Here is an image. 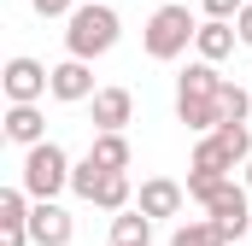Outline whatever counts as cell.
<instances>
[{"instance_id":"6da1fadb","label":"cell","mask_w":252,"mask_h":246,"mask_svg":"<svg viewBox=\"0 0 252 246\" xmlns=\"http://www.w3.org/2000/svg\"><path fill=\"white\" fill-rule=\"evenodd\" d=\"M229 76H217V64L193 59L182 76H176V123H188L193 135H211L223 129V112H217V94H223Z\"/></svg>"},{"instance_id":"7a4b0ae2","label":"cell","mask_w":252,"mask_h":246,"mask_svg":"<svg viewBox=\"0 0 252 246\" xmlns=\"http://www.w3.org/2000/svg\"><path fill=\"white\" fill-rule=\"evenodd\" d=\"M124 41V24H118V12L112 6H100V0H82L70 18H64V59H106L112 47Z\"/></svg>"},{"instance_id":"3957f363","label":"cell","mask_w":252,"mask_h":246,"mask_svg":"<svg viewBox=\"0 0 252 246\" xmlns=\"http://www.w3.org/2000/svg\"><path fill=\"white\" fill-rule=\"evenodd\" d=\"M70 170H76V158L64 153L59 141H41V147L24 153V164H18V187L41 205V199H59L64 187H70Z\"/></svg>"},{"instance_id":"277c9868","label":"cell","mask_w":252,"mask_h":246,"mask_svg":"<svg viewBox=\"0 0 252 246\" xmlns=\"http://www.w3.org/2000/svg\"><path fill=\"white\" fill-rule=\"evenodd\" d=\"M193 35H199V18H193L188 6H158L153 18H147V30H141V47H147V59L158 64H176L182 53L193 47Z\"/></svg>"},{"instance_id":"5b68a950","label":"cell","mask_w":252,"mask_h":246,"mask_svg":"<svg viewBox=\"0 0 252 246\" xmlns=\"http://www.w3.org/2000/svg\"><path fill=\"white\" fill-rule=\"evenodd\" d=\"M0 88H6V106H41L53 94V70L30 53H18V59L0 64Z\"/></svg>"},{"instance_id":"8992f818","label":"cell","mask_w":252,"mask_h":246,"mask_svg":"<svg viewBox=\"0 0 252 246\" xmlns=\"http://www.w3.org/2000/svg\"><path fill=\"white\" fill-rule=\"evenodd\" d=\"M252 187L247 182H223L211 199H205V217L217 223V235L223 241H241V235H252Z\"/></svg>"},{"instance_id":"52a82bcc","label":"cell","mask_w":252,"mask_h":246,"mask_svg":"<svg viewBox=\"0 0 252 246\" xmlns=\"http://www.w3.org/2000/svg\"><path fill=\"white\" fill-rule=\"evenodd\" d=\"M182 205H188V187L170 182V176H147V182H141V193H135V211H141V217H153V223L182 217Z\"/></svg>"},{"instance_id":"ba28073f","label":"cell","mask_w":252,"mask_h":246,"mask_svg":"<svg viewBox=\"0 0 252 246\" xmlns=\"http://www.w3.org/2000/svg\"><path fill=\"white\" fill-rule=\"evenodd\" d=\"M88 112H94V135H124L135 123V94L129 88H100L88 100Z\"/></svg>"},{"instance_id":"9c48e42d","label":"cell","mask_w":252,"mask_h":246,"mask_svg":"<svg viewBox=\"0 0 252 246\" xmlns=\"http://www.w3.org/2000/svg\"><path fill=\"white\" fill-rule=\"evenodd\" d=\"M70 235H76V217L59 199H41L30 211V246H70Z\"/></svg>"},{"instance_id":"30bf717a","label":"cell","mask_w":252,"mask_h":246,"mask_svg":"<svg viewBox=\"0 0 252 246\" xmlns=\"http://www.w3.org/2000/svg\"><path fill=\"white\" fill-rule=\"evenodd\" d=\"M100 88H94V64H82V59H59L53 64V100L59 106H88Z\"/></svg>"},{"instance_id":"8fae6325","label":"cell","mask_w":252,"mask_h":246,"mask_svg":"<svg viewBox=\"0 0 252 246\" xmlns=\"http://www.w3.org/2000/svg\"><path fill=\"white\" fill-rule=\"evenodd\" d=\"M30 211L35 199L24 187H0V246H30Z\"/></svg>"},{"instance_id":"7c38bea8","label":"cell","mask_w":252,"mask_h":246,"mask_svg":"<svg viewBox=\"0 0 252 246\" xmlns=\"http://www.w3.org/2000/svg\"><path fill=\"white\" fill-rule=\"evenodd\" d=\"M0 129H6V141L12 147H41V141H53L47 135V118H41V106H6V118H0Z\"/></svg>"},{"instance_id":"4fadbf2b","label":"cell","mask_w":252,"mask_h":246,"mask_svg":"<svg viewBox=\"0 0 252 246\" xmlns=\"http://www.w3.org/2000/svg\"><path fill=\"white\" fill-rule=\"evenodd\" d=\"M241 47V35H235V24H217V18H199V35H193V59L205 64H223L229 53Z\"/></svg>"},{"instance_id":"5bb4252c","label":"cell","mask_w":252,"mask_h":246,"mask_svg":"<svg viewBox=\"0 0 252 246\" xmlns=\"http://www.w3.org/2000/svg\"><path fill=\"white\" fill-rule=\"evenodd\" d=\"M88 205H100V211H112V217H118V211H129V205H135V182H129V170H106Z\"/></svg>"},{"instance_id":"9a60e30c","label":"cell","mask_w":252,"mask_h":246,"mask_svg":"<svg viewBox=\"0 0 252 246\" xmlns=\"http://www.w3.org/2000/svg\"><path fill=\"white\" fill-rule=\"evenodd\" d=\"M88 158H94L100 170H129V164H135L129 135H94V141H88Z\"/></svg>"},{"instance_id":"2e32d148","label":"cell","mask_w":252,"mask_h":246,"mask_svg":"<svg viewBox=\"0 0 252 246\" xmlns=\"http://www.w3.org/2000/svg\"><path fill=\"white\" fill-rule=\"evenodd\" d=\"M112 246H153V217H141L135 205L112 217Z\"/></svg>"},{"instance_id":"e0dca14e","label":"cell","mask_w":252,"mask_h":246,"mask_svg":"<svg viewBox=\"0 0 252 246\" xmlns=\"http://www.w3.org/2000/svg\"><path fill=\"white\" fill-rule=\"evenodd\" d=\"M170 246H229V241L217 235V223H211V217H188V223H176V229H170Z\"/></svg>"},{"instance_id":"ac0fdd59","label":"cell","mask_w":252,"mask_h":246,"mask_svg":"<svg viewBox=\"0 0 252 246\" xmlns=\"http://www.w3.org/2000/svg\"><path fill=\"white\" fill-rule=\"evenodd\" d=\"M217 112H223V123H247V118H252V88H241V82H223Z\"/></svg>"},{"instance_id":"d6986e66","label":"cell","mask_w":252,"mask_h":246,"mask_svg":"<svg viewBox=\"0 0 252 246\" xmlns=\"http://www.w3.org/2000/svg\"><path fill=\"white\" fill-rule=\"evenodd\" d=\"M100 176H106V170H100V164H94V158L82 153V158H76V170H70V193H76V199H94Z\"/></svg>"},{"instance_id":"ffe728a7","label":"cell","mask_w":252,"mask_h":246,"mask_svg":"<svg viewBox=\"0 0 252 246\" xmlns=\"http://www.w3.org/2000/svg\"><path fill=\"white\" fill-rule=\"evenodd\" d=\"M241 6H247V0H199V12H205V18H217V24H235V18H241Z\"/></svg>"},{"instance_id":"44dd1931","label":"cell","mask_w":252,"mask_h":246,"mask_svg":"<svg viewBox=\"0 0 252 246\" xmlns=\"http://www.w3.org/2000/svg\"><path fill=\"white\" fill-rule=\"evenodd\" d=\"M30 6H35V18H70L82 0H30Z\"/></svg>"},{"instance_id":"7402d4cb","label":"cell","mask_w":252,"mask_h":246,"mask_svg":"<svg viewBox=\"0 0 252 246\" xmlns=\"http://www.w3.org/2000/svg\"><path fill=\"white\" fill-rule=\"evenodd\" d=\"M235 35H241V47H252V0L241 6V18H235Z\"/></svg>"},{"instance_id":"603a6c76","label":"cell","mask_w":252,"mask_h":246,"mask_svg":"<svg viewBox=\"0 0 252 246\" xmlns=\"http://www.w3.org/2000/svg\"><path fill=\"white\" fill-rule=\"evenodd\" d=\"M241 182H247V187H252V158H247V170H241Z\"/></svg>"},{"instance_id":"cb8c5ba5","label":"cell","mask_w":252,"mask_h":246,"mask_svg":"<svg viewBox=\"0 0 252 246\" xmlns=\"http://www.w3.org/2000/svg\"><path fill=\"white\" fill-rule=\"evenodd\" d=\"M100 6H112V0H100Z\"/></svg>"}]
</instances>
